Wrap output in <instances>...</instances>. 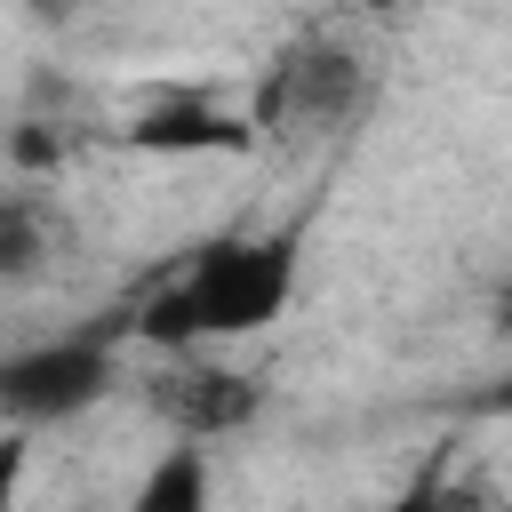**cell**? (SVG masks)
<instances>
[{"instance_id":"obj_1","label":"cell","mask_w":512,"mask_h":512,"mask_svg":"<svg viewBox=\"0 0 512 512\" xmlns=\"http://www.w3.org/2000/svg\"><path fill=\"white\" fill-rule=\"evenodd\" d=\"M296 272H304V224L216 232V240L184 248L176 272H160L120 328H128L136 344L168 352V360H184V352H200V344L264 336V328L296 304Z\"/></svg>"},{"instance_id":"obj_2","label":"cell","mask_w":512,"mask_h":512,"mask_svg":"<svg viewBox=\"0 0 512 512\" xmlns=\"http://www.w3.org/2000/svg\"><path fill=\"white\" fill-rule=\"evenodd\" d=\"M120 328H80V336H48V344H16L0 352V424L32 432V424H64L80 408H96L120 384Z\"/></svg>"},{"instance_id":"obj_3","label":"cell","mask_w":512,"mask_h":512,"mask_svg":"<svg viewBox=\"0 0 512 512\" xmlns=\"http://www.w3.org/2000/svg\"><path fill=\"white\" fill-rule=\"evenodd\" d=\"M360 104H368V64H360V48H344V40H304V48H288V56L264 72L256 104H248V128H256V136H280V144H304V136H328V128L360 120Z\"/></svg>"},{"instance_id":"obj_4","label":"cell","mask_w":512,"mask_h":512,"mask_svg":"<svg viewBox=\"0 0 512 512\" xmlns=\"http://www.w3.org/2000/svg\"><path fill=\"white\" fill-rule=\"evenodd\" d=\"M144 400H152V416H160L176 440L208 448V440H232V432H248V424H256L264 384H256V376H240V368H224V360L184 352V360H160V368H152Z\"/></svg>"},{"instance_id":"obj_5","label":"cell","mask_w":512,"mask_h":512,"mask_svg":"<svg viewBox=\"0 0 512 512\" xmlns=\"http://www.w3.org/2000/svg\"><path fill=\"white\" fill-rule=\"evenodd\" d=\"M120 136H128V152H152V160H184V152H248V144H256L248 112H224L216 96H192V88L144 104Z\"/></svg>"},{"instance_id":"obj_6","label":"cell","mask_w":512,"mask_h":512,"mask_svg":"<svg viewBox=\"0 0 512 512\" xmlns=\"http://www.w3.org/2000/svg\"><path fill=\"white\" fill-rule=\"evenodd\" d=\"M56 256V216L40 192H0V280H40Z\"/></svg>"},{"instance_id":"obj_7","label":"cell","mask_w":512,"mask_h":512,"mask_svg":"<svg viewBox=\"0 0 512 512\" xmlns=\"http://www.w3.org/2000/svg\"><path fill=\"white\" fill-rule=\"evenodd\" d=\"M208 504H216V472H208V448H192V440H176L128 496V512H208Z\"/></svg>"},{"instance_id":"obj_8","label":"cell","mask_w":512,"mask_h":512,"mask_svg":"<svg viewBox=\"0 0 512 512\" xmlns=\"http://www.w3.org/2000/svg\"><path fill=\"white\" fill-rule=\"evenodd\" d=\"M392 512H448V488H440V464L432 472H416L400 496H392Z\"/></svg>"},{"instance_id":"obj_9","label":"cell","mask_w":512,"mask_h":512,"mask_svg":"<svg viewBox=\"0 0 512 512\" xmlns=\"http://www.w3.org/2000/svg\"><path fill=\"white\" fill-rule=\"evenodd\" d=\"M16 488H24V432H0V512H16Z\"/></svg>"},{"instance_id":"obj_10","label":"cell","mask_w":512,"mask_h":512,"mask_svg":"<svg viewBox=\"0 0 512 512\" xmlns=\"http://www.w3.org/2000/svg\"><path fill=\"white\" fill-rule=\"evenodd\" d=\"M480 408H496V416H512V376H504L496 392H480Z\"/></svg>"},{"instance_id":"obj_11","label":"cell","mask_w":512,"mask_h":512,"mask_svg":"<svg viewBox=\"0 0 512 512\" xmlns=\"http://www.w3.org/2000/svg\"><path fill=\"white\" fill-rule=\"evenodd\" d=\"M496 336H512V288L496 296Z\"/></svg>"},{"instance_id":"obj_12","label":"cell","mask_w":512,"mask_h":512,"mask_svg":"<svg viewBox=\"0 0 512 512\" xmlns=\"http://www.w3.org/2000/svg\"><path fill=\"white\" fill-rule=\"evenodd\" d=\"M488 512H512V504H488Z\"/></svg>"}]
</instances>
